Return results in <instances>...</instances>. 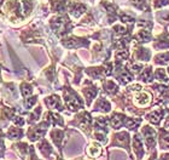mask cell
Here are the masks:
<instances>
[{
    "mask_svg": "<svg viewBox=\"0 0 169 160\" xmlns=\"http://www.w3.org/2000/svg\"><path fill=\"white\" fill-rule=\"evenodd\" d=\"M149 101H150V95H147V93H141V95H139L138 96L139 104H146Z\"/></svg>",
    "mask_w": 169,
    "mask_h": 160,
    "instance_id": "obj_1",
    "label": "cell"
},
{
    "mask_svg": "<svg viewBox=\"0 0 169 160\" xmlns=\"http://www.w3.org/2000/svg\"><path fill=\"white\" fill-rule=\"evenodd\" d=\"M90 153L92 154L93 157L99 155V153H100V146H98V144H92V147L90 148Z\"/></svg>",
    "mask_w": 169,
    "mask_h": 160,
    "instance_id": "obj_2",
    "label": "cell"
},
{
    "mask_svg": "<svg viewBox=\"0 0 169 160\" xmlns=\"http://www.w3.org/2000/svg\"><path fill=\"white\" fill-rule=\"evenodd\" d=\"M160 116H161V113H158V112H155V113H151L149 115L151 123H158L160 121Z\"/></svg>",
    "mask_w": 169,
    "mask_h": 160,
    "instance_id": "obj_3",
    "label": "cell"
},
{
    "mask_svg": "<svg viewBox=\"0 0 169 160\" xmlns=\"http://www.w3.org/2000/svg\"><path fill=\"white\" fill-rule=\"evenodd\" d=\"M1 150H3V147H1V146H0V153H1Z\"/></svg>",
    "mask_w": 169,
    "mask_h": 160,
    "instance_id": "obj_4",
    "label": "cell"
},
{
    "mask_svg": "<svg viewBox=\"0 0 169 160\" xmlns=\"http://www.w3.org/2000/svg\"><path fill=\"white\" fill-rule=\"evenodd\" d=\"M167 158H166V160H169V155H166Z\"/></svg>",
    "mask_w": 169,
    "mask_h": 160,
    "instance_id": "obj_5",
    "label": "cell"
}]
</instances>
